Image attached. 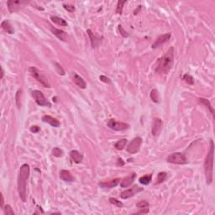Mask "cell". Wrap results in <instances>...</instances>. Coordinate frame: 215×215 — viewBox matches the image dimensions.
I'll return each instance as SVG.
<instances>
[{"mask_svg":"<svg viewBox=\"0 0 215 215\" xmlns=\"http://www.w3.org/2000/svg\"><path fill=\"white\" fill-rule=\"evenodd\" d=\"M118 30H119V32H120V34H121V35L123 37H128V36H129V33L126 32L125 30L124 29V28L122 27L121 25H119V26H118Z\"/></svg>","mask_w":215,"mask_h":215,"instance_id":"obj_37","label":"cell"},{"mask_svg":"<svg viewBox=\"0 0 215 215\" xmlns=\"http://www.w3.org/2000/svg\"><path fill=\"white\" fill-rule=\"evenodd\" d=\"M63 7L66 11L70 13H73L75 11V7L73 5H69V4H63Z\"/></svg>","mask_w":215,"mask_h":215,"instance_id":"obj_36","label":"cell"},{"mask_svg":"<svg viewBox=\"0 0 215 215\" xmlns=\"http://www.w3.org/2000/svg\"><path fill=\"white\" fill-rule=\"evenodd\" d=\"M199 101H200V103H203L204 105L206 106L207 108V109L209 110L210 112H211V114H212V115L213 116L214 115V112H213V108L212 107V105H211V103H210V102L208 101L207 99H205V98H199Z\"/></svg>","mask_w":215,"mask_h":215,"instance_id":"obj_26","label":"cell"},{"mask_svg":"<svg viewBox=\"0 0 215 215\" xmlns=\"http://www.w3.org/2000/svg\"><path fill=\"white\" fill-rule=\"evenodd\" d=\"M109 202L112 203V204H114V205H115V206H117V207H123V203H122L119 200H118V199L114 198H110Z\"/></svg>","mask_w":215,"mask_h":215,"instance_id":"obj_34","label":"cell"},{"mask_svg":"<svg viewBox=\"0 0 215 215\" xmlns=\"http://www.w3.org/2000/svg\"><path fill=\"white\" fill-rule=\"evenodd\" d=\"M124 161H123L121 158H118V166H124Z\"/></svg>","mask_w":215,"mask_h":215,"instance_id":"obj_42","label":"cell"},{"mask_svg":"<svg viewBox=\"0 0 215 215\" xmlns=\"http://www.w3.org/2000/svg\"><path fill=\"white\" fill-rule=\"evenodd\" d=\"M150 98L151 100L154 102V103H158L159 100H160V95H159L158 91L156 89H152L151 92H150Z\"/></svg>","mask_w":215,"mask_h":215,"instance_id":"obj_25","label":"cell"},{"mask_svg":"<svg viewBox=\"0 0 215 215\" xmlns=\"http://www.w3.org/2000/svg\"><path fill=\"white\" fill-rule=\"evenodd\" d=\"M107 125L109 127L111 130H115V131H121V130H128L130 128V125L124 122H119L115 120V119H109Z\"/></svg>","mask_w":215,"mask_h":215,"instance_id":"obj_8","label":"cell"},{"mask_svg":"<svg viewBox=\"0 0 215 215\" xmlns=\"http://www.w3.org/2000/svg\"><path fill=\"white\" fill-rule=\"evenodd\" d=\"M87 33H88V36H89L90 40H91L92 47H93V48L97 47V45H98V44L100 43V41H101V38H100V37L95 36V35H94V34L92 32V30H91V29H88Z\"/></svg>","mask_w":215,"mask_h":215,"instance_id":"obj_20","label":"cell"},{"mask_svg":"<svg viewBox=\"0 0 215 215\" xmlns=\"http://www.w3.org/2000/svg\"><path fill=\"white\" fill-rule=\"evenodd\" d=\"M135 177H136V174H135V173H132V174H130V176H128V177H124V178L122 180L121 183H120L121 187L125 188V187H130V185L133 183V182H134Z\"/></svg>","mask_w":215,"mask_h":215,"instance_id":"obj_16","label":"cell"},{"mask_svg":"<svg viewBox=\"0 0 215 215\" xmlns=\"http://www.w3.org/2000/svg\"><path fill=\"white\" fill-rule=\"evenodd\" d=\"M163 122L161 118H155L153 120L152 126H151V133L153 136H158L162 130Z\"/></svg>","mask_w":215,"mask_h":215,"instance_id":"obj_10","label":"cell"},{"mask_svg":"<svg viewBox=\"0 0 215 215\" xmlns=\"http://www.w3.org/2000/svg\"><path fill=\"white\" fill-rule=\"evenodd\" d=\"M126 1H118V4H117V8H116V13L118 14H122L123 13V7L124 4H126Z\"/></svg>","mask_w":215,"mask_h":215,"instance_id":"obj_31","label":"cell"},{"mask_svg":"<svg viewBox=\"0 0 215 215\" xmlns=\"http://www.w3.org/2000/svg\"><path fill=\"white\" fill-rule=\"evenodd\" d=\"M21 94H22V90L19 89L17 91L16 96H15V101H16V105L18 109H20L21 108Z\"/></svg>","mask_w":215,"mask_h":215,"instance_id":"obj_28","label":"cell"},{"mask_svg":"<svg viewBox=\"0 0 215 215\" xmlns=\"http://www.w3.org/2000/svg\"><path fill=\"white\" fill-rule=\"evenodd\" d=\"M149 213V208H141V210L140 211L137 212L136 213L137 214H146V213Z\"/></svg>","mask_w":215,"mask_h":215,"instance_id":"obj_39","label":"cell"},{"mask_svg":"<svg viewBox=\"0 0 215 215\" xmlns=\"http://www.w3.org/2000/svg\"><path fill=\"white\" fill-rule=\"evenodd\" d=\"M167 161L171 164H177V165H184L187 164V160L186 155L180 152H176L170 154L167 158Z\"/></svg>","mask_w":215,"mask_h":215,"instance_id":"obj_5","label":"cell"},{"mask_svg":"<svg viewBox=\"0 0 215 215\" xmlns=\"http://www.w3.org/2000/svg\"><path fill=\"white\" fill-rule=\"evenodd\" d=\"M1 27L2 29H4L5 32H7L8 34H10V35H13L14 33V29L12 27L11 24L9 23L8 20H4L2 23H1Z\"/></svg>","mask_w":215,"mask_h":215,"instance_id":"obj_21","label":"cell"},{"mask_svg":"<svg viewBox=\"0 0 215 215\" xmlns=\"http://www.w3.org/2000/svg\"><path fill=\"white\" fill-rule=\"evenodd\" d=\"M120 181H121L120 178H115L114 180H111V181H108V182L99 183L98 185L101 187H103V188H112V187H116Z\"/></svg>","mask_w":215,"mask_h":215,"instance_id":"obj_15","label":"cell"},{"mask_svg":"<svg viewBox=\"0 0 215 215\" xmlns=\"http://www.w3.org/2000/svg\"><path fill=\"white\" fill-rule=\"evenodd\" d=\"M213 161H214V144L212 140L210 141V148L208 150L205 161H204V171H205V177H206L207 185H210L213 182Z\"/></svg>","mask_w":215,"mask_h":215,"instance_id":"obj_3","label":"cell"},{"mask_svg":"<svg viewBox=\"0 0 215 215\" xmlns=\"http://www.w3.org/2000/svg\"><path fill=\"white\" fill-rule=\"evenodd\" d=\"M51 20L53 23L58 24V25H61V26H67V23L66 22L65 20L61 19L60 17L51 15Z\"/></svg>","mask_w":215,"mask_h":215,"instance_id":"obj_22","label":"cell"},{"mask_svg":"<svg viewBox=\"0 0 215 215\" xmlns=\"http://www.w3.org/2000/svg\"><path fill=\"white\" fill-rule=\"evenodd\" d=\"M60 177L63 181L67 182V183H72V182H74V177H72V175L71 174V172H70L69 170H61V172H60Z\"/></svg>","mask_w":215,"mask_h":215,"instance_id":"obj_18","label":"cell"},{"mask_svg":"<svg viewBox=\"0 0 215 215\" xmlns=\"http://www.w3.org/2000/svg\"><path fill=\"white\" fill-rule=\"evenodd\" d=\"M29 2L26 1H14V0H9L7 2L8 11L10 13L18 12L20 8L24 7V5L28 4Z\"/></svg>","mask_w":215,"mask_h":215,"instance_id":"obj_9","label":"cell"},{"mask_svg":"<svg viewBox=\"0 0 215 215\" xmlns=\"http://www.w3.org/2000/svg\"><path fill=\"white\" fill-rule=\"evenodd\" d=\"M99 79H100L103 82H105V83H111V80H110L109 78H108V77H105V76H103V75L100 76V77H99Z\"/></svg>","mask_w":215,"mask_h":215,"instance_id":"obj_38","label":"cell"},{"mask_svg":"<svg viewBox=\"0 0 215 215\" xmlns=\"http://www.w3.org/2000/svg\"><path fill=\"white\" fill-rule=\"evenodd\" d=\"M70 156H71V158H72L73 161L75 163H77V164L81 163L82 161V160H83V155L79 151H77V150H72L70 152Z\"/></svg>","mask_w":215,"mask_h":215,"instance_id":"obj_19","label":"cell"},{"mask_svg":"<svg viewBox=\"0 0 215 215\" xmlns=\"http://www.w3.org/2000/svg\"><path fill=\"white\" fill-rule=\"evenodd\" d=\"M42 121L44 122V123H47V124H51V125L53 126V127H55V128H58V127H60V125H61L60 122L58 121L57 118H53V117L49 116V115L43 116V117H42Z\"/></svg>","mask_w":215,"mask_h":215,"instance_id":"obj_14","label":"cell"},{"mask_svg":"<svg viewBox=\"0 0 215 215\" xmlns=\"http://www.w3.org/2000/svg\"><path fill=\"white\" fill-rule=\"evenodd\" d=\"M141 145H142V139L140 137H135L128 144L126 150L130 154H136L137 152H139Z\"/></svg>","mask_w":215,"mask_h":215,"instance_id":"obj_7","label":"cell"},{"mask_svg":"<svg viewBox=\"0 0 215 215\" xmlns=\"http://www.w3.org/2000/svg\"><path fill=\"white\" fill-rule=\"evenodd\" d=\"M40 128L38 127V126H32L31 128H30V131L31 132H33V133H38L39 131H40Z\"/></svg>","mask_w":215,"mask_h":215,"instance_id":"obj_40","label":"cell"},{"mask_svg":"<svg viewBox=\"0 0 215 215\" xmlns=\"http://www.w3.org/2000/svg\"><path fill=\"white\" fill-rule=\"evenodd\" d=\"M4 69H3V67H1V77H0V78H1V79H3V77H4Z\"/></svg>","mask_w":215,"mask_h":215,"instance_id":"obj_43","label":"cell"},{"mask_svg":"<svg viewBox=\"0 0 215 215\" xmlns=\"http://www.w3.org/2000/svg\"><path fill=\"white\" fill-rule=\"evenodd\" d=\"M0 197H1V202H0V205H1V208H3V209H4V196H3V194H2V193L0 194Z\"/></svg>","mask_w":215,"mask_h":215,"instance_id":"obj_41","label":"cell"},{"mask_svg":"<svg viewBox=\"0 0 215 215\" xmlns=\"http://www.w3.org/2000/svg\"><path fill=\"white\" fill-rule=\"evenodd\" d=\"M31 94H32V97H34V99L35 100V103L38 105L51 108V103L45 98L42 92L39 91V90H34L31 92Z\"/></svg>","mask_w":215,"mask_h":215,"instance_id":"obj_6","label":"cell"},{"mask_svg":"<svg viewBox=\"0 0 215 215\" xmlns=\"http://www.w3.org/2000/svg\"><path fill=\"white\" fill-rule=\"evenodd\" d=\"M4 214L6 215H14V212L13 211L11 206L8 205V204H7V205L4 206Z\"/></svg>","mask_w":215,"mask_h":215,"instance_id":"obj_32","label":"cell"},{"mask_svg":"<svg viewBox=\"0 0 215 215\" xmlns=\"http://www.w3.org/2000/svg\"><path fill=\"white\" fill-rule=\"evenodd\" d=\"M73 81L77 84L79 88H81V89H85L87 88V84H86V81H84V79L81 77L77 73H74L73 74Z\"/></svg>","mask_w":215,"mask_h":215,"instance_id":"obj_17","label":"cell"},{"mask_svg":"<svg viewBox=\"0 0 215 215\" xmlns=\"http://www.w3.org/2000/svg\"><path fill=\"white\" fill-rule=\"evenodd\" d=\"M29 73L31 74V76H32L36 81H39L41 85L44 86L45 88H51V85H50V83H49L48 79L45 77V76L44 75V74H42L39 70L37 69L36 67H35V66H30L29 69Z\"/></svg>","mask_w":215,"mask_h":215,"instance_id":"obj_4","label":"cell"},{"mask_svg":"<svg viewBox=\"0 0 215 215\" xmlns=\"http://www.w3.org/2000/svg\"><path fill=\"white\" fill-rule=\"evenodd\" d=\"M174 62V48L170 46L162 57L159 58L155 66V72L158 74H168Z\"/></svg>","mask_w":215,"mask_h":215,"instance_id":"obj_1","label":"cell"},{"mask_svg":"<svg viewBox=\"0 0 215 215\" xmlns=\"http://www.w3.org/2000/svg\"><path fill=\"white\" fill-rule=\"evenodd\" d=\"M141 191H143L142 187H132V188L128 189V190H125V191L122 192L119 196H120V198H121L122 199H128L130 198H131V197L134 196L135 194H137V193H139Z\"/></svg>","mask_w":215,"mask_h":215,"instance_id":"obj_11","label":"cell"},{"mask_svg":"<svg viewBox=\"0 0 215 215\" xmlns=\"http://www.w3.org/2000/svg\"><path fill=\"white\" fill-rule=\"evenodd\" d=\"M127 142H128V140H127L126 139L119 140L118 141H117V142L114 144V148L118 150H122L124 147H125Z\"/></svg>","mask_w":215,"mask_h":215,"instance_id":"obj_23","label":"cell"},{"mask_svg":"<svg viewBox=\"0 0 215 215\" xmlns=\"http://www.w3.org/2000/svg\"><path fill=\"white\" fill-rule=\"evenodd\" d=\"M167 177V172H159L157 175V178H156V183L155 184H160L163 183Z\"/></svg>","mask_w":215,"mask_h":215,"instance_id":"obj_27","label":"cell"},{"mask_svg":"<svg viewBox=\"0 0 215 215\" xmlns=\"http://www.w3.org/2000/svg\"><path fill=\"white\" fill-rule=\"evenodd\" d=\"M51 30L54 34V35H56L59 40H61L62 41H67V34L65 31L59 29L54 28V27H51Z\"/></svg>","mask_w":215,"mask_h":215,"instance_id":"obj_13","label":"cell"},{"mask_svg":"<svg viewBox=\"0 0 215 215\" xmlns=\"http://www.w3.org/2000/svg\"><path fill=\"white\" fill-rule=\"evenodd\" d=\"M151 179H152V175L149 174L144 176V177H141L139 179V182H140V183L143 184V185H148L151 182Z\"/></svg>","mask_w":215,"mask_h":215,"instance_id":"obj_24","label":"cell"},{"mask_svg":"<svg viewBox=\"0 0 215 215\" xmlns=\"http://www.w3.org/2000/svg\"><path fill=\"white\" fill-rule=\"evenodd\" d=\"M149 206H150V204H149V203L147 202V201H140V202H139L137 204H136V207H137V208H140V209H141V208H146V207H149Z\"/></svg>","mask_w":215,"mask_h":215,"instance_id":"obj_33","label":"cell"},{"mask_svg":"<svg viewBox=\"0 0 215 215\" xmlns=\"http://www.w3.org/2000/svg\"><path fill=\"white\" fill-rule=\"evenodd\" d=\"M183 80L187 82V84L189 85H193L194 84V80H193V77L190 76L189 74H184V76L183 77Z\"/></svg>","mask_w":215,"mask_h":215,"instance_id":"obj_29","label":"cell"},{"mask_svg":"<svg viewBox=\"0 0 215 215\" xmlns=\"http://www.w3.org/2000/svg\"><path fill=\"white\" fill-rule=\"evenodd\" d=\"M52 155L56 157H61V156H63L64 152L59 147H55L52 150Z\"/></svg>","mask_w":215,"mask_h":215,"instance_id":"obj_30","label":"cell"},{"mask_svg":"<svg viewBox=\"0 0 215 215\" xmlns=\"http://www.w3.org/2000/svg\"><path fill=\"white\" fill-rule=\"evenodd\" d=\"M171 36V34L170 33H167V34H164L162 35H160V36L155 41V42L152 44V49H156L160 47L161 45H162L163 44H165L166 42L169 41Z\"/></svg>","mask_w":215,"mask_h":215,"instance_id":"obj_12","label":"cell"},{"mask_svg":"<svg viewBox=\"0 0 215 215\" xmlns=\"http://www.w3.org/2000/svg\"><path fill=\"white\" fill-rule=\"evenodd\" d=\"M30 168L28 164H24L20 167L18 176V192L22 202L26 201V185L29 177Z\"/></svg>","mask_w":215,"mask_h":215,"instance_id":"obj_2","label":"cell"},{"mask_svg":"<svg viewBox=\"0 0 215 215\" xmlns=\"http://www.w3.org/2000/svg\"><path fill=\"white\" fill-rule=\"evenodd\" d=\"M54 64L56 66V69H57V72L59 73L60 75H61V76H64L65 75V71L61 67V66L59 63H57V62H55Z\"/></svg>","mask_w":215,"mask_h":215,"instance_id":"obj_35","label":"cell"}]
</instances>
